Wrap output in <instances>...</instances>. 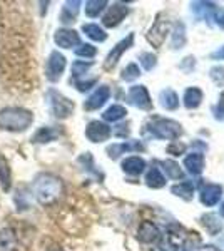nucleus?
<instances>
[{
    "instance_id": "f257e3e1",
    "label": "nucleus",
    "mask_w": 224,
    "mask_h": 251,
    "mask_svg": "<svg viewBox=\"0 0 224 251\" xmlns=\"http://www.w3.org/2000/svg\"><path fill=\"white\" fill-rule=\"evenodd\" d=\"M35 200L44 206H50L57 203L64 194V183L60 177L54 176L50 173H42L35 177L32 186Z\"/></svg>"
},
{
    "instance_id": "f03ea898",
    "label": "nucleus",
    "mask_w": 224,
    "mask_h": 251,
    "mask_svg": "<svg viewBox=\"0 0 224 251\" xmlns=\"http://www.w3.org/2000/svg\"><path fill=\"white\" fill-rule=\"evenodd\" d=\"M34 121V116L24 107H5L0 111V129L10 132H22Z\"/></svg>"
},
{
    "instance_id": "7ed1b4c3",
    "label": "nucleus",
    "mask_w": 224,
    "mask_h": 251,
    "mask_svg": "<svg viewBox=\"0 0 224 251\" xmlns=\"http://www.w3.org/2000/svg\"><path fill=\"white\" fill-rule=\"evenodd\" d=\"M149 134L156 139L176 141L182 136V126L177 121L166 119V117H152L148 124Z\"/></svg>"
},
{
    "instance_id": "20e7f679",
    "label": "nucleus",
    "mask_w": 224,
    "mask_h": 251,
    "mask_svg": "<svg viewBox=\"0 0 224 251\" xmlns=\"http://www.w3.org/2000/svg\"><path fill=\"white\" fill-rule=\"evenodd\" d=\"M49 106L57 119H66L74 112V102L57 91H49Z\"/></svg>"
},
{
    "instance_id": "39448f33",
    "label": "nucleus",
    "mask_w": 224,
    "mask_h": 251,
    "mask_svg": "<svg viewBox=\"0 0 224 251\" xmlns=\"http://www.w3.org/2000/svg\"><path fill=\"white\" fill-rule=\"evenodd\" d=\"M171 32V24L168 19H162V15H157L156 22L150 25V29L148 30V42L152 46L154 49H161L162 44L166 42V37Z\"/></svg>"
},
{
    "instance_id": "423d86ee",
    "label": "nucleus",
    "mask_w": 224,
    "mask_h": 251,
    "mask_svg": "<svg viewBox=\"0 0 224 251\" xmlns=\"http://www.w3.org/2000/svg\"><path fill=\"white\" fill-rule=\"evenodd\" d=\"M134 46V34H129L125 39H122L121 42H117L116 46L112 47V50L107 54V57H105V62H104V67L107 69V71H112L114 67L117 66V62L121 60L122 54H124L125 50H129Z\"/></svg>"
},
{
    "instance_id": "0eeeda50",
    "label": "nucleus",
    "mask_w": 224,
    "mask_h": 251,
    "mask_svg": "<svg viewBox=\"0 0 224 251\" xmlns=\"http://www.w3.org/2000/svg\"><path fill=\"white\" fill-rule=\"evenodd\" d=\"M66 66H67L66 57H64L60 52L54 50L47 60V67H46L47 79L50 80V82H57V80L62 77L64 71H66Z\"/></svg>"
},
{
    "instance_id": "6e6552de",
    "label": "nucleus",
    "mask_w": 224,
    "mask_h": 251,
    "mask_svg": "<svg viewBox=\"0 0 224 251\" xmlns=\"http://www.w3.org/2000/svg\"><path fill=\"white\" fill-rule=\"evenodd\" d=\"M127 100L142 111H150L152 109V99L149 96V91L146 86H132L127 92Z\"/></svg>"
},
{
    "instance_id": "1a4fd4ad",
    "label": "nucleus",
    "mask_w": 224,
    "mask_h": 251,
    "mask_svg": "<svg viewBox=\"0 0 224 251\" xmlns=\"http://www.w3.org/2000/svg\"><path fill=\"white\" fill-rule=\"evenodd\" d=\"M127 14H129V7L125 3L116 2L105 12V15L102 17V24L107 29H114V27H117L122 20L127 17Z\"/></svg>"
},
{
    "instance_id": "9d476101",
    "label": "nucleus",
    "mask_w": 224,
    "mask_h": 251,
    "mask_svg": "<svg viewBox=\"0 0 224 251\" xmlns=\"http://www.w3.org/2000/svg\"><path fill=\"white\" fill-rule=\"evenodd\" d=\"M111 127L105 123H102V121H92L85 127V137L91 143H104V141H107L111 137Z\"/></svg>"
},
{
    "instance_id": "9b49d317",
    "label": "nucleus",
    "mask_w": 224,
    "mask_h": 251,
    "mask_svg": "<svg viewBox=\"0 0 224 251\" xmlns=\"http://www.w3.org/2000/svg\"><path fill=\"white\" fill-rule=\"evenodd\" d=\"M137 240L144 245H154L161 240V231L152 221H142L137 229Z\"/></svg>"
},
{
    "instance_id": "f8f14e48",
    "label": "nucleus",
    "mask_w": 224,
    "mask_h": 251,
    "mask_svg": "<svg viewBox=\"0 0 224 251\" xmlns=\"http://www.w3.org/2000/svg\"><path fill=\"white\" fill-rule=\"evenodd\" d=\"M111 97V89L109 86H100L97 87L96 91L89 96V99L84 102V109L85 111H96V109H100Z\"/></svg>"
},
{
    "instance_id": "ddd939ff",
    "label": "nucleus",
    "mask_w": 224,
    "mask_h": 251,
    "mask_svg": "<svg viewBox=\"0 0 224 251\" xmlns=\"http://www.w3.org/2000/svg\"><path fill=\"white\" fill-rule=\"evenodd\" d=\"M221 196H223V186L211 184V183L202 186L201 193H199V200H201V203L207 206V208L218 204L219 200H221Z\"/></svg>"
},
{
    "instance_id": "4468645a",
    "label": "nucleus",
    "mask_w": 224,
    "mask_h": 251,
    "mask_svg": "<svg viewBox=\"0 0 224 251\" xmlns=\"http://www.w3.org/2000/svg\"><path fill=\"white\" fill-rule=\"evenodd\" d=\"M54 40L59 47L72 49L80 46V35L72 29H59L54 34Z\"/></svg>"
},
{
    "instance_id": "2eb2a0df",
    "label": "nucleus",
    "mask_w": 224,
    "mask_h": 251,
    "mask_svg": "<svg viewBox=\"0 0 224 251\" xmlns=\"http://www.w3.org/2000/svg\"><path fill=\"white\" fill-rule=\"evenodd\" d=\"M191 10L196 14L198 19L201 20H207V22H211V20H216V15H218V5H216L214 2H194L191 3Z\"/></svg>"
},
{
    "instance_id": "dca6fc26",
    "label": "nucleus",
    "mask_w": 224,
    "mask_h": 251,
    "mask_svg": "<svg viewBox=\"0 0 224 251\" xmlns=\"http://www.w3.org/2000/svg\"><path fill=\"white\" fill-rule=\"evenodd\" d=\"M204 156L202 152H191L184 157V168L187 169V173L193 174V176H199L202 171H204Z\"/></svg>"
},
{
    "instance_id": "f3484780",
    "label": "nucleus",
    "mask_w": 224,
    "mask_h": 251,
    "mask_svg": "<svg viewBox=\"0 0 224 251\" xmlns=\"http://www.w3.org/2000/svg\"><path fill=\"white\" fill-rule=\"evenodd\" d=\"M121 168L129 176H139V174L146 171V161L139 156H129L122 161Z\"/></svg>"
},
{
    "instance_id": "a211bd4d",
    "label": "nucleus",
    "mask_w": 224,
    "mask_h": 251,
    "mask_svg": "<svg viewBox=\"0 0 224 251\" xmlns=\"http://www.w3.org/2000/svg\"><path fill=\"white\" fill-rule=\"evenodd\" d=\"M144 149V146L141 143H132V141H129V143H121V144H112L107 148V154L111 159H117L121 154H124V152H131V151H142Z\"/></svg>"
},
{
    "instance_id": "6ab92c4d",
    "label": "nucleus",
    "mask_w": 224,
    "mask_h": 251,
    "mask_svg": "<svg viewBox=\"0 0 224 251\" xmlns=\"http://www.w3.org/2000/svg\"><path fill=\"white\" fill-rule=\"evenodd\" d=\"M202 99H204V92L201 91L199 87H189L186 89L184 97H182V102H184L186 109L193 111V109H198L201 106Z\"/></svg>"
},
{
    "instance_id": "aec40b11",
    "label": "nucleus",
    "mask_w": 224,
    "mask_h": 251,
    "mask_svg": "<svg viewBox=\"0 0 224 251\" xmlns=\"http://www.w3.org/2000/svg\"><path fill=\"white\" fill-rule=\"evenodd\" d=\"M17 234L12 228L0 229V251H17Z\"/></svg>"
},
{
    "instance_id": "412c9836",
    "label": "nucleus",
    "mask_w": 224,
    "mask_h": 251,
    "mask_svg": "<svg viewBox=\"0 0 224 251\" xmlns=\"http://www.w3.org/2000/svg\"><path fill=\"white\" fill-rule=\"evenodd\" d=\"M60 136V129L59 127H50V126H46V127H40L34 136H32V143L35 144H47L50 141L57 139Z\"/></svg>"
},
{
    "instance_id": "4be33fe9",
    "label": "nucleus",
    "mask_w": 224,
    "mask_h": 251,
    "mask_svg": "<svg viewBox=\"0 0 224 251\" xmlns=\"http://www.w3.org/2000/svg\"><path fill=\"white\" fill-rule=\"evenodd\" d=\"M171 47L174 49V50H179V49H182L186 46L187 42V35H186V27L182 22H176V25H174L173 32H171Z\"/></svg>"
},
{
    "instance_id": "5701e85b",
    "label": "nucleus",
    "mask_w": 224,
    "mask_h": 251,
    "mask_svg": "<svg viewBox=\"0 0 224 251\" xmlns=\"http://www.w3.org/2000/svg\"><path fill=\"white\" fill-rule=\"evenodd\" d=\"M79 10H80V2H79V0H74V2H66V3H64V7H62V12H60V22H62V24L75 22Z\"/></svg>"
},
{
    "instance_id": "b1692460",
    "label": "nucleus",
    "mask_w": 224,
    "mask_h": 251,
    "mask_svg": "<svg viewBox=\"0 0 224 251\" xmlns=\"http://www.w3.org/2000/svg\"><path fill=\"white\" fill-rule=\"evenodd\" d=\"M171 193L184 201H191L194 198V184L191 181H181L171 188Z\"/></svg>"
},
{
    "instance_id": "393cba45",
    "label": "nucleus",
    "mask_w": 224,
    "mask_h": 251,
    "mask_svg": "<svg viewBox=\"0 0 224 251\" xmlns=\"http://www.w3.org/2000/svg\"><path fill=\"white\" fill-rule=\"evenodd\" d=\"M146 184H148L149 188H152V189L164 188V186H166V177H164V174L161 173V169L156 168V166H152V168L148 171V174H146Z\"/></svg>"
},
{
    "instance_id": "a878e982",
    "label": "nucleus",
    "mask_w": 224,
    "mask_h": 251,
    "mask_svg": "<svg viewBox=\"0 0 224 251\" xmlns=\"http://www.w3.org/2000/svg\"><path fill=\"white\" fill-rule=\"evenodd\" d=\"M159 100H161V106L166 109V111H176L179 107V96L173 89H164L159 94Z\"/></svg>"
},
{
    "instance_id": "bb28decb",
    "label": "nucleus",
    "mask_w": 224,
    "mask_h": 251,
    "mask_svg": "<svg viewBox=\"0 0 224 251\" xmlns=\"http://www.w3.org/2000/svg\"><path fill=\"white\" fill-rule=\"evenodd\" d=\"M0 186L3 191H10L12 186V169L3 154H0Z\"/></svg>"
},
{
    "instance_id": "cd10ccee",
    "label": "nucleus",
    "mask_w": 224,
    "mask_h": 251,
    "mask_svg": "<svg viewBox=\"0 0 224 251\" xmlns=\"http://www.w3.org/2000/svg\"><path fill=\"white\" fill-rule=\"evenodd\" d=\"M201 223H202V226L206 228V231L209 233V234H218V233H221L223 231V228H224V225H223V221L219 220V216H216V214H204V216H201Z\"/></svg>"
},
{
    "instance_id": "c85d7f7f",
    "label": "nucleus",
    "mask_w": 224,
    "mask_h": 251,
    "mask_svg": "<svg viewBox=\"0 0 224 251\" xmlns=\"http://www.w3.org/2000/svg\"><path fill=\"white\" fill-rule=\"evenodd\" d=\"M82 32L87 35L89 39L94 40V42H104L107 39V34L102 27H99L97 24H84L82 25Z\"/></svg>"
},
{
    "instance_id": "c756f323",
    "label": "nucleus",
    "mask_w": 224,
    "mask_h": 251,
    "mask_svg": "<svg viewBox=\"0 0 224 251\" xmlns=\"http://www.w3.org/2000/svg\"><path fill=\"white\" fill-rule=\"evenodd\" d=\"M162 169H164V173H166V176L171 177V179H184V173H182V169H181V166H179L176 161H173V159H166V161H162Z\"/></svg>"
},
{
    "instance_id": "7c9ffc66",
    "label": "nucleus",
    "mask_w": 224,
    "mask_h": 251,
    "mask_svg": "<svg viewBox=\"0 0 224 251\" xmlns=\"http://www.w3.org/2000/svg\"><path fill=\"white\" fill-rule=\"evenodd\" d=\"M125 116H127V109L124 106H119V104H114L102 114L104 121H107V123H117V121L124 119Z\"/></svg>"
},
{
    "instance_id": "2f4dec72",
    "label": "nucleus",
    "mask_w": 224,
    "mask_h": 251,
    "mask_svg": "<svg viewBox=\"0 0 224 251\" xmlns=\"http://www.w3.org/2000/svg\"><path fill=\"white\" fill-rule=\"evenodd\" d=\"M105 7H107V2L105 0H89L85 3V15L87 17H99V14L102 12Z\"/></svg>"
},
{
    "instance_id": "473e14b6",
    "label": "nucleus",
    "mask_w": 224,
    "mask_h": 251,
    "mask_svg": "<svg viewBox=\"0 0 224 251\" xmlns=\"http://www.w3.org/2000/svg\"><path fill=\"white\" fill-rule=\"evenodd\" d=\"M141 77V69L137 64H127V66L124 67V71H122V74H121V79L122 80H125V82H132V80H136V79H139Z\"/></svg>"
},
{
    "instance_id": "72a5a7b5",
    "label": "nucleus",
    "mask_w": 224,
    "mask_h": 251,
    "mask_svg": "<svg viewBox=\"0 0 224 251\" xmlns=\"http://www.w3.org/2000/svg\"><path fill=\"white\" fill-rule=\"evenodd\" d=\"M139 62L146 71H152V69L157 66V57L152 52H142L139 55Z\"/></svg>"
},
{
    "instance_id": "f704fd0d",
    "label": "nucleus",
    "mask_w": 224,
    "mask_h": 251,
    "mask_svg": "<svg viewBox=\"0 0 224 251\" xmlns=\"http://www.w3.org/2000/svg\"><path fill=\"white\" fill-rule=\"evenodd\" d=\"M96 54H97V49L94 46H91V44H80V46L75 49V55H79V57L91 59Z\"/></svg>"
},
{
    "instance_id": "c9c22d12",
    "label": "nucleus",
    "mask_w": 224,
    "mask_h": 251,
    "mask_svg": "<svg viewBox=\"0 0 224 251\" xmlns=\"http://www.w3.org/2000/svg\"><path fill=\"white\" fill-rule=\"evenodd\" d=\"M209 77L213 79L214 84H218L219 87L224 86V67L223 66H214L209 71Z\"/></svg>"
},
{
    "instance_id": "e433bc0d",
    "label": "nucleus",
    "mask_w": 224,
    "mask_h": 251,
    "mask_svg": "<svg viewBox=\"0 0 224 251\" xmlns=\"http://www.w3.org/2000/svg\"><path fill=\"white\" fill-rule=\"evenodd\" d=\"M91 67H92V62H82V60H77V62L72 64V74H74V77H80V75H84Z\"/></svg>"
},
{
    "instance_id": "4c0bfd02",
    "label": "nucleus",
    "mask_w": 224,
    "mask_h": 251,
    "mask_svg": "<svg viewBox=\"0 0 224 251\" xmlns=\"http://www.w3.org/2000/svg\"><path fill=\"white\" fill-rule=\"evenodd\" d=\"M213 112H214L216 121H224V91L219 94V99H218V102H216Z\"/></svg>"
},
{
    "instance_id": "58836bf2",
    "label": "nucleus",
    "mask_w": 224,
    "mask_h": 251,
    "mask_svg": "<svg viewBox=\"0 0 224 251\" xmlns=\"http://www.w3.org/2000/svg\"><path fill=\"white\" fill-rule=\"evenodd\" d=\"M184 151H186V144L179 143V141H173L168 148V152L173 156H181V154H184Z\"/></svg>"
},
{
    "instance_id": "ea45409f",
    "label": "nucleus",
    "mask_w": 224,
    "mask_h": 251,
    "mask_svg": "<svg viewBox=\"0 0 224 251\" xmlns=\"http://www.w3.org/2000/svg\"><path fill=\"white\" fill-rule=\"evenodd\" d=\"M211 59L213 60H224V46L221 49H218V50H214L213 54H211Z\"/></svg>"
},
{
    "instance_id": "a19ab883",
    "label": "nucleus",
    "mask_w": 224,
    "mask_h": 251,
    "mask_svg": "<svg viewBox=\"0 0 224 251\" xmlns=\"http://www.w3.org/2000/svg\"><path fill=\"white\" fill-rule=\"evenodd\" d=\"M216 24H218L219 27H223L224 29V10H219L218 15H216Z\"/></svg>"
},
{
    "instance_id": "79ce46f5",
    "label": "nucleus",
    "mask_w": 224,
    "mask_h": 251,
    "mask_svg": "<svg viewBox=\"0 0 224 251\" xmlns=\"http://www.w3.org/2000/svg\"><path fill=\"white\" fill-rule=\"evenodd\" d=\"M199 251H219V250L216 248V246H213V245H206V246H201Z\"/></svg>"
},
{
    "instance_id": "37998d69",
    "label": "nucleus",
    "mask_w": 224,
    "mask_h": 251,
    "mask_svg": "<svg viewBox=\"0 0 224 251\" xmlns=\"http://www.w3.org/2000/svg\"><path fill=\"white\" fill-rule=\"evenodd\" d=\"M47 251H64V250L60 248V246H57V245H52V246H49Z\"/></svg>"
},
{
    "instance_id": "c03bdc74",
    "label": "nucleus",
    "mask_w": 224,
    "mask_h": 251,
    "mask_svg": "<svg viewBox=\"0 0 224 251\" xmlns=\"http://www.w3.org/2000/svg\"><path fill=\"white\" fill-rule=\"evenodd\" d=\"M221 216L224 218V201H223V204H221Z\"/></svg>"
}]
</instances>
